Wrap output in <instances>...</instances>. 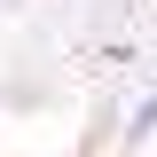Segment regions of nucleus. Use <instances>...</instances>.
I'll list each match as a JSON object with an SVG mask.
<instances>
[{"instance_id": "1", "label": "nucleus", "mask_w": 157, "mask_h": 157, "mask_svg": "<svg viewBox=\"0 0 157 157\" xmlns=\"http://www.w3.org/2000/svg\"><path fill=\"white\" fill-rule=\"evenodd\" d=\"M149 134H157V94H149V102L134 110V126H126V141H149Z\"/></svg>"}]
</instances>
